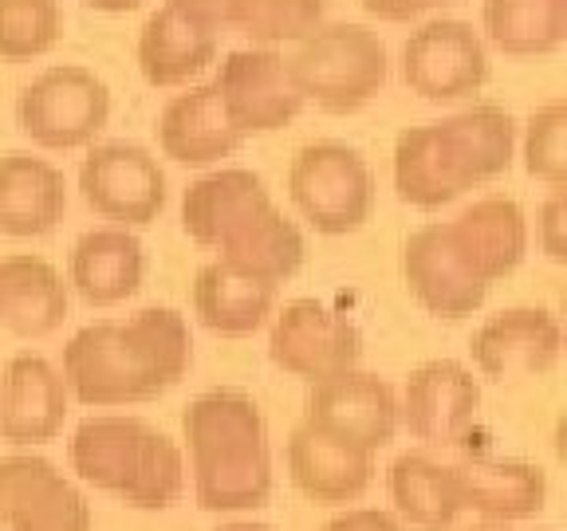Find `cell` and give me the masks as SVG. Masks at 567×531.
<instances>
[{"instance_id":"cell-1","label":"cell","mask_w":567,"mask_h":531,"mask_svg":"<svg viewBox=\"0 0 567 531\" xmlns=\"http://www.w3.org/2000/svg\"><path fill=\"white\" fill-rule=\"evenodd\" d=\"M528 252L524 209L505 194H488L453 221H430L402 248L406 288L430 315L465 319L485 303L488 288L516 272Z\"/></svg>"},{"instance_id":"cell-2","label":"cell","mask_w":567,"mask_h":531,"mask_svg":"<svg viewBox=\"0 0 567 531\" xmlns=\"http://www.w3.org/2000/svg\"><path fill=\"white\" fill-rule=\"evenodd\" d=\"M194 366V339L182 311L142 308L131 319L87 323L63 346V382L83 406H138L162 398Z\"/></svg>"},{"instance_id":"cell-3","label":"cell","mask_w":567,"mask_h":531,"mask_svg":"<svg viewBox=\"0 0 567 531\" xmlns=\"http://www.w3.org/2000/svg\"><path fill=\"white\" fill-rule=\"evenodd\" d=\"M516 118L501 103H473L394 138V189L414 209H442L513 166Z\"/></svg>"},{"instance_id":"cell-4","label":"cell","mask_w":567,"mask_h":531,"mask_svg":"<svg viewBox=\"0 0 567 531\" xmlns=\"http://www.w3.org/2000/svg\"><path fill=\"white\" fill-rule=\"evenodd\" d=\"M194 465V496L205 512L265 508L272 496V449L265 414L245 389H205L182 409Z\"/></svg>"},{"instance_id":"cell-5","label":"cell","mask_w":567,"mask_h":531,"mask_svg":"<svg viewBox=\"0 0 567 531\" xmlns=\"http://www.w3.org/2000/svg\"><path fill=\"white\" fill-rule=\"evenodd\" d=\"M71 469L138 512H162L186 492V460L174 437L142 417H87L71 434Z\"/></svg>"},{"instance_id":"cell-6","label":"cell","mask_w":567,"mask_h":531,"mask_svg":"<svg viewBox=\"0 0 567 531\" xmlns=\"http://www.w3.org/2000/svg\"><path fill=\"white\" fill-rule=\"evenodd\" d=\"M284 63L303 103H316L323 115L363 111L390 80V55L379 32L351 20L319 24Z\"/></svg>"},{"instance_id":"cell-7","label":"cell","mask_w":567,"mask_h":531,"mask_svg":"<svg viewBox=\"0 0 567 531\" xmlns=\"http://www.w3.org/2000/svg\"><path fill=\"white\" fill-rule=\"evenodd\" d=\"M288 194L300 217L323 237L359 232L374 212V177L347 142H308L288 169Z\"/></svg>"},{"instance_id":"cell-8","label":"cell","mask_w":567,"mask_h":531,"mask_svg":"<svg viewBox=\"0 0 567 531\" xmlns=\"http://www.w3.org/2000/svg\"><path fill=\"white\" fill-rule=\"evenodd\" d=\"M111 118V87L80 63L40 71L17 98V123L40 150H83Z\"/></svg>"},{"instance_id":"cell-9","label":"cell","mask_w":567,"mask_h":531,"mask_svg":"<svg viewBox=\"0 0 567 531\" xmlns=\"http://www.w3.org/2000/svg\"><path fill=\"white\" fill-rule=\"evenodd\" d=\"M268 358L284 374L303 382H323L347 374L363 358V335L351 319L319 300H292L272 315Z\"/></svg>"},{"instance_id":"cell-10","label":"cell","mask_w":567,"mask_h":531,"mask_svg":"<svg viewBox=\"0 0 567 531\" xmlns=\"http://www.w3.org/2000/svg\"><path fill=\"white\" fill-rule=\"evenodd\" d=\"M402 83L425 103H457L488 83L485 40L465 20H430L402 44Z\"/></svg>"},{"instance_id":"cell-11","label":"cell","mask_w":567,"mask_h":531,"mask_svg":"<svg viewBox=\"0 0 567 531\" xmlns=\"http://www.w3.org/2000/svg\"><path fill=\"white\" fill-rule=\"evenodd\" d=\"M80 189L83 201L106 217L123 225H154L158 212L166 209V174L158 158L138 142H103L91 146L80 166Z\"/></svg>"},{"instance_id":"cell-12","label":"cell","mask_w":567,"mask_h":531,"mask_svg":"<svg viewBox=\"0 0 567 531\" xmlns=\"http://www.w3.org/2000/svg\"><path fill=\"white\" fill-rule=\"evenodd\" d=\"M213 87L221 91L233 126L240 134H272L296 123L303 111V95L296 91L288 63L276 48H237L221 60Z\"/></svg>"},{"instance_id":"cell-13","label":"cell","mask_w":567,"mask_h":531,"mask_svg":"<svg viewBox=\"0 0 567 531\" xmlns=\"http://www.w3.org/2000/svg\"><path fill=\"white\" fill-rule=\"evenodd\" d=\"M0 528L4 531H91V504L48 457H0Z\"/></svg>"},{"instance_id":"cell-14","label":"cell","mask_w":567,"mask_h":531,"mask_svg":"<svg viewBox=\"0 0 567 531\" xmlns=\"http://www.w3.org/2000/svg\"><path fill=\"white\" fill-rule=\"evenodd\" d=\"M481 409V386L470 366L457 358H430L417 371H410L402 389L399 425H406L410 437L425 445H461L470 437Z\"/></svg>"},{"instance_id":"cell-15","label":"cell","mask_w":567,"mask_h":531,"mask_svg":"<svg viewBox=\"0 0 567 531\" xmlns=\"http://www.w3.org/2000/svg\"><path fill=\"white\" fill-rule=\"evenodd\" d=\"M564 351L559 319L544 308H508L488 315L473 335V363L488 382L544 378Z\"/></svg>"},{"instance_id":"cell-16","label":"cell","mask_w":567,"mask_h":531,"mask_svg":"<svg viewBox=\"0 0 567 531\" xmlns=\"http://www.w3.org/2000/svg\"><path fill=\"white\" fill-rule=\"evenodd\" d=\"M303 421L363 445L367 452H379L399 434V398H394V386L386 378L354 366V371L311 386Z\"/></svg>"},{"instance_id":"cell-17","label":"cell","mask_w":567,"mask_h":531,"mask_svg":"<svg viewBox=\"0 0 567 531\" xmlns=\"http://www.w3.org/2000/svg\"><path fill=\"white\" fill-rule=\"evenodd\" d=\"M288 469L296 488L316 504H351L371 488L374 452L331 429L300 421L288 437Z\"/></svg>"},{"instance_id":"cell-18","label":"cell","mask_w":567,"mask_h":531,"mask_svg":"<svg viewBox=\"0 0 567 531\" xmlns=\"http://www.w3.org/2000/svg\"><path fill=\"white\" fill-rule=\"evenodd\" d=\"M68 382L44 354H12L0 378V441L44 445L63 429Z\"/></svg>"},{"instance_id":"cell-19","label":"cell","mask_w":567,"mask_h":531,"mask_svg":"<svg viewBox=\"0 0 567 531\" xmlns=\"http://www.w3.org/2000/svg\"><path fill=\"white\" fill-rule=\"evenodd\" d=\"M450 480L457 504L485 520H528L548 500L544 469L520 457H470L450 465Z\"/></svg>"},{"instance_id":"cell-20","label":"cell","mask_w":567,"mask_h":531,"mask_svg":"<svg viewBox=\"0 0 567 531\" xmlns=\"http://www.w3.org/2000/svg\"><path fill=\"white\" fill-rule=\"evenodd\" d=\"M245 134L233 126L221 103V91L213 83L182 91L166 103L158 118V146L177 166H209L240 150Z\"/></svg>"},{"instance_id":"cell-21","label":"cell","mask_w":567,"mask_h":531,"mask_svg":"<svg viewBox=\"0 0 567 531\" xmlns=\"http://www.w3.org/2000/svg\"><path fill=\"white\" fill-rule=\"evenodd\" d=\"M68 280L87 308L126 303L146 280V248L123 225L91 229L71 248Z\"/></svg>"},{"instance_id":"cell-22","label":"cell","mask_w":567,"mask_h":531,"mask_svg":"<svg viewBox=\"0 0 567 531\" xmlns=\"http://www.w3.org/2000/svg\"><path fill=\"white\" fill-rule=\"evenodd\" d=\"M68 283L44 257L17 252L0 260V327L17 339H48L68 319Z\"/></svg>"},{"instance_id":"cell-23","label":"cell","mask_w":567,"mask_h":531,"mask_svg":"<svg viewBox=\"0 0 567 531\" xmlns=\"http://www.w3.org/2000/svg\"><path fill=\"white\" fill-rule=\"evenodd\" d=\"M68 212V181L48 158L4 154L0 158V232L4 237H48Z\"/></svg>"},{"instance_id":"cell-24","label":"cell","mask_w":567,"mask_h":531,"mask_svg":"<svg viewBox=\"0 0 567 531\" xmlns=\"http://www.w3.org/2000/svg\"><path fill=\"white\" fill-rule=\"evenodd\" d=\"M272 201L265 177L252 169H213V174L197 177L194 186L182 197V229L189 232V240L202 248H217L233 229L260 212Z\"/></svg>"},{"instance_id":"cell-25","label":"cell","mask_w":567,"mask_h":531,"mask_svg":"<svg viewBox=\"0 0 567 531\" xmlns=\"http://www.w3.org/2000/svg\"><path fill=\"white\" fill-rule=\"evenodd\" d=\"M217 260L229 264L233 272L252 275L260 283H284L292 280L308 260V240H303L300 225L288 221L276 201H268L260 212H252L240 229L217 244Z\"/></svg>"},{"instance_id":"cell-26","label":"cell","mask_w":567,"mask_h":531,"mask_svg":"<svg viewBox=\"0 0 567 531\" xmlns=\"http://www.w3.org/2000/svg\"><path fill=\"white\" fill-rule=\"evenodd\" d=\"M221 35L205 32L194 20L162 4L138 32V71L151 87H186L217 60Z\"/></svg>"},{"instance_id":"cell-27","label":"cell","mask_w":567,"mask_h":531,"mask_svg":"<svg viewBox=\"0 0 567 531\" xmlns=\"http://www.w3.org/2000/svg\"><path fill=\"white\" fill-rule=\"evenodd\" d=\"M194 311L202 319V327L213 335L245 339L265 327L268 315L276 311V288L213 260L194 280Z\"/></svg>"},{"instance_id":"cell-28","label":"cell","mask_w":567,"mask_h":531,"mask_svg":"<svg viewBox=\"0 0 567 531\" xmlns=\"http://www.w3.org/2000/svg\"><path fill=\"white\" fill-rule=\"evenodd\" d=\"M481 24L496 52L536 60L564 48L567 0H485Z\"/></svg>"},{"instance_id":"cell-29","label":"cell","mask_w":567,"mask_h":531,"mask_svg":"<svg viewBox=\"0 0 567 531\" xmlns=\"http://www.w3.org/2000/svg\"><path fill=\"white\" fill-rule=\"evenodd\" d=\"M390 500L399 516L417 531H450L461 516L457 492H453L450 465H437L425 452H402L386 472Z\"/></svg>"},{"instance_id":"cell-30","label":"cell","mask_w":567,"mask_h":531,"mask_svg":"<svg viewBox=\"0 0 567 531\" xmlns=\"http://www.w3.org/2000/svg\"><path fill=\"white\" fill-rule=\"evenodd\" d=\"M328 0H240L233 32L248 35L257 48L300 44L303 35L323 24Z\"/></svg>"},{"instance_id":"cell-31","label":"cell","mask_w":567,"mask_h":531,"mask_svg":"<svg viewBox=\"0 0 567 531\" xmlns=\"http://www.w3.org/2000/svg\"><path fill=\"white\" fill-rule=\"evenodd\" d=\"M60 0H0V60H40L60 44Z\"/></svg>"},{"instance_id":"cell-32","label":"cell","mask_w":567,"mask_h":531,"mask_svg":"<svg viewBox=\"0 0 567 531\" xmlns=\"http://www.w3.org/2000/svg\"><path fill=\"white\" fill-rule=\"evenodd\" d=\"M567 106L564 98H551V103L536 106L524 126V169H528L536 181H548V186H564L567 181Z\"/></svg>"},{"instance_id":"cell-33","label":"cell","mask_w":567,"mask_h":531,"mask_svg":"<svg viewBox=\"0 0 567 531\" xmlns=\"http://www.w3.org/2000/svg\"><path fill=\"white\" fill-rule=\"evenodd\" d=\"M166 4L174 12H182L186 20H194L197 28H205V32L225 35V32H233L240 0H166Z\"/></svg>"},{"instance_id":"cell-34","label":"cell","mask_w":567,"mask_h":531,"mask_svg":"<svg viewBox=\"0 0 567 531\" xmlns=\"http://www.w3.org/2000/svg\"><path fill=\"white\" fill-rule=\"evenodd\" d=\"M564 221H567V201H564V186H551V197L540 209V248L544 257L564 264L567 260V240H564Z\"/></svg>"},{"instance_id":"cell-35","label":"cell","mask_w":567,"mask_h":531,"mask_svg":"<svg viewBox=\"0 0 567 531\" xmlns=\"http://www.w3.org/2000/svg\"><path fill=\"white\" fill-rule=\"evenodd\" d=\"M323 531H406L390 512H379V508H351V512L336 516Z\"/></svg>"},{"instance_id":"cell-36","label":"cell","mask_w":567,"mask_h":531,"mask_svg":"<svg viewBox=\"0 0 567 531\" xmlns=\"http://www.w3.org/2000/svg\"><path fill=\"white\" fill-rule=\"evenodd\" d=\"M367 17L382 20V24H410L422 12L414 9V0H359Z\"/></svg>"},{"instance_id":"cell-37","label":"cell","mask_w":567,"mask_h":531,"mask_svg":"<svg viewBox=\"0 0 567 531\" xmlns=\"http://www.w3.org/2000/svg\"><path fill=\"white\" fill-rule=\"evenodd\" d=\"M87 9H95V12H111V17H118V12H134V9H142L146 0H83Z\"/></svg>"},{"instance_id":"cell-38","label":"cell","mask_w":567,"mask_h":531,"mask_svg":"<svg viewBox=\"0 0 567 531\" xmlns=\"http://www.w3.org/2000/svg\"><path fill=\"white\" fill-rule=\"evenodd\" d=\"M221 531H276V528H268V523H229Z\"/></svg>"},{"instance_id":"cell-39","label":"cell","mask_w":567,"mask_h":531,"mask_svg":"<svg viewBox=\"0 0 567 531\" xmlns=\"http://www.w3.org/2000/svg\"><path fill=\"white\" fill-rule=\"evenodd\" d=\"M437 4H453V0H414V9L425 12V9H437Z\"/></svg>"},{"instance_id":"cell-40","label":"cell","mask_w":567,"mask_h":531,"mask_svg":"<svg viewBox=\"0 0 567 531\" xmlns=\"http://www.w3.org/2000/svg\"><path fill=\"white\" fill-rule=\"evenodd\" d=\"M477 531H505V528H477Z\"/></svg>"},{"instance_id":"cell-41","label":"cell","mask_w":567,"mask_h":531,"mask_svg":"<svg viewBox=\"0 0 567 531\" xmlns=\"http://www.w3.org/2000/svg\"><path fill=\"white\" fill-rule=\"evenodd\" d=\"M0 531H4V528H0Z\"/></svg>"}]
</instances>
